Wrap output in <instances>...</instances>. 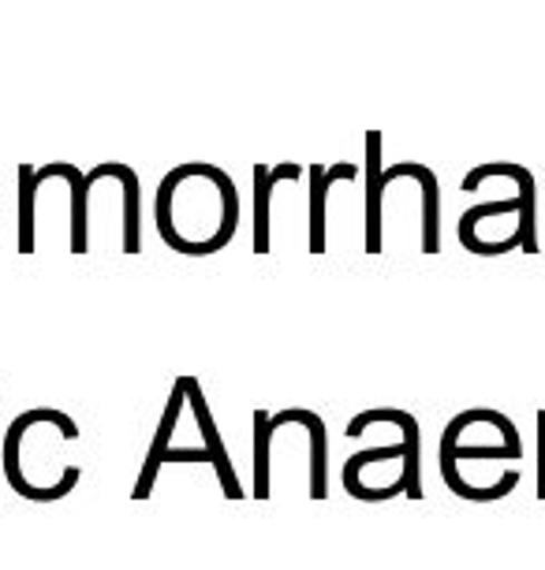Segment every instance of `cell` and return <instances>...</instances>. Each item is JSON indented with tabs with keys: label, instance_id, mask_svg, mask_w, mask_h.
<instances>
[{
	"label": "cell",
	"instance_id": "obj_5",
	"mask_svg": "<svg viewBox=\"0 0 545 570\" xmlns=\"http://www.w3.org/2000/svg\"><path fill=\"white\" fill-rule=\"evenodd\" d=\"M179 381H184V389H187V406H191V414H195V425H198V433H202V444H206V451H210V466L217 470V481H221L224 500H243V497H247V489L240 485V473H236V466H232L228 448H224V440L217 433V422H213V411H210V403H206V392H202V384L195 381V376H179Z\"/></svg>",
	"mask_w": 545,
	"mask_h": 570
},
{
	"label": "cell",
	"instance_id": "obj_10",
	"mask_svg": "<svg viewBox=\"0 0 545 570\" xmlns=\"http://www.w3.org/2000/svg\"><path fill=\"white\" fill-rule=\"evenodd\" d=\"M105 176H113L120 183V198H124V254H138L143 250V195H138V171L124 160H98L94 165Z\"/></svg>",
	"mask_w": 545,
	"mask_h": 570
},
{
	"label": "cell",
	"instance_id": "obj_3",
	"mask_svg": "<svg viewBox=\"0 0 545 570\" xmlns=\"http://www.w3.org/2000/svg\"><path fill=\"white\" fill-rule=\"evenodd\" d=\"M519 459V429L500 411L475 406V411L456 414L441 433V478L459 470L464 462H508V466H516Z\"/></svg>",
	"mask_w": 545,
	"mask_h": 570
},
{
	"label": "cell",
	"instance_id": "obj_4",
	"mask_svg": "<svg viewBox=\"0 0 545 570\" xmlns=\"http://www.w3.org/2000/svg\"><path fill=\"white\" fill-rule=\"evenodd\" d=\"M306 176V168L299 160H276V165H259L251 168V179H254V213H251V224H254V254L265 257L273 250V190L281 183H299Z\"/></svg>",
	"mask_w": 545,
	"mask_h": 570
},
{
	"label": "cell",
	"instance_id": "obj_7",
	"mask_svg": "<svg viewBox=\"0 0 545 570\" xmlns=\"http://www.w3.org/2000/svg\"><path fill=\"white\" fill-rule=\"evenodd\" d=\"M310 179V254H325V202L329 190L337 187L340 179H362V168L356 160H333V165H310L306 168Z\"/></svg>",
	"mask_w": 545,
	"mask_h": 570
},
{
	"label": "cell",
	"instance_id": "obj_2",
	"mask_svg": "<svg viewBox=\"0 0 545 570\" xmlns=\"http://www.w3.org/2000/svg\"><path fill=\"white\" fill-rule=\"evenodd\" d=\"M456 235L464 250L478 257H500L508 250L538 254V235H534V176L519 179L516 195L478 202L459 217Z\"/></svg>",
	"mask_w": 545,
	"mask_h": 570
},
{
	"label": "cell",
	"instance_id": "obj_1",
	"mask_svg": "<svg viewBox=\"0 0 545 570\" xmlns=\"http://www.w3.org/2000/svg\"><path fill=\"white\" fill-rule=\"evenodd\" d=\"M154 224L168 250L184 257L221 254L240 232L236 179L210 160L168 168L154 195Z\"/></svg>",
	"mask_w": 545,
	"mask_h": 570
},
{
	"label": "cell",
	"instance_id": "obj_11",
	"mask_svg": "<svg viewBox=\"0 0 545 570\" xmlns=\"http://www.w3.org/2000/svg\"><path fill=\"white\" fill-rule=\"evenodd\" d=\"M38 165H23L16 168V179H19V239H16V250L30 257L38 250Z\"/></svg>",
	"mask_w": 545,
	"mask_h": 570
},
{
	"label": "cell",
	"instance_id": "obj_13",
	"mask_svg": "<svg viewBox=\"0 0 545 570\" xmlns=\"http://www.w3.org/2000/svg\"><path fill=\"white\" fill-rule=\"evenodd\" d=\"M538 500H545V411H538Z\"/></svg>",
	"mask_w": 545,
	"mask_h": 570
},
{
	"label": "cell",
	"instance_id": "obj_6",
	"mask_svg": "<svg viewBox=\"0 0 545 570\" xmlns=\"http://www.w3.org/2000/svg\"><path fill=\"white\" fill-rule=\"evenodd\" d=\"M184 406H187V389H184V381H176L173 395H168V403H165L162 422H157V433H154V440H149L143 470H138V481L132 489V500H149V492H154L157 473H162V466H165V451L173 448V429L179 422V414H184Z\"/></svg>",
	"mask_w": 545,
	"mask_h": 570
},
{
	"label": "cell",
	"instance_id": "obj_8",
	"mask_svg": "<svg viewBox=\"0 0 545 570\" xmlns=\"http://www.w3.org/2000/svg\"><path fill=\"white\" fill-rule=\"evenodd\" d=\"M362 183H367V254H381L385 250V146H381V131H367Z\"/></svg>",
	"mask_w": 545,
	"mask_h": 570
},
{
	"label": "cell",
	"instance_id": "obj_12",
	"mask_svg": "<svg viewBox=\"0 0 545 570\" xmlns=\"http://www.w3.org/2000/svg\"><path fill=\"white\" fill-rule=\"evenodd\" d=\"M273 440H276L273 414L254 411V459H251L254 462V481H251V497L254 500H270L273 497V478H270Z\"/></svg>",
	"mask_w": 545,
	"mask_h": 570
},
{
	"label": "cell",
	"instance_id": "obj_9",
	"mask_svg": "<svg viewBox=\"0 0 545 570\" xmlns=\"http://www.w3.org/2000/svg\"><path fill=\"white\" fill-rule=\"evenodd\" d=\"M400 176H411L422 190V254L441 250V195H437V176L419 160H400V165L385 168V187L397 183Z\"/></svg>",
	"mask_w": 545,
	"mask_h": 570
}]
</instances>
